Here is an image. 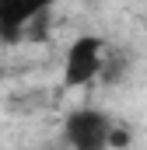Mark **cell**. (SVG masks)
Wrapping results in <instances>:
<instances>
[{
  "label": "cell",
  "instance_id": "cell-3",
  "mask_svg": "<svg viewBox=\"0 0 147 150\" xmlns=\"http://www.w3.org/2000/svg\"><path fill=\"white\" fill-rule=\"evenodd\" d=\"M60 0H0V42H18Z\"/></svg>",
  "mask_w": 147,
  "mask_h": 150
},
{
  "label": "cell",
  "instance_id": "cell-4",
  "mask_svg": "<svg viewBox=\"0 0 147 150\" xmlns=\"http://www.w3.org/2000/svg\"><path fill=\"white\" fill-rule=\"evenodd\" d=\"M133 143V133L123 129V126H112V136H109V150H126Z\"/></svg>",
  "mask_w": 147,
  "mask_h": 150
},
{
  "label": "cell",
  "instance_id": "cell-1",
  "mask_svg": "<svg viewBox=\"0 0 147 150\" xmlns=\"http://www.w3.org/2000/svg\"><path fill=\"white\" fill-rule=\"evenodd\" d=\"M112 115L102 108H74L63 119V133L60 140L70 150H109L112 136Z\"/></svg>",
  "mask_w": 147,
  "mask_h": 150
},
{
  "label": "cell",
  "instance_id": "cell-2",
  "mask_svg": "<svg viewBox=\"0 0 147 150\" xmlns=\"http://www.w3.org/2000/svg\"><path fill=\"white\" fill-rule=\"evenodd\" d=\"M105 49L109 45L98 35H77L67 45V56H63V84L67 87H84V84L98 80Z\"/></svg>",
  "mask_w": 147,
  "mask_h": 150
}]
</instances>
